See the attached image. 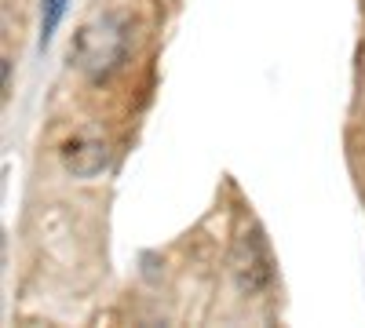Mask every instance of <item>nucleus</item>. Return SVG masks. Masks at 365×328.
I'll use <instances>...</instances> for the list:
<instances>
[{
  "label": "nucleus",
  "instance_id": "obj_2",
  "mask_svg": "<svg viewBox=\"0 0 365 328\" xmlns=\"http://www.w3.org/2000/svg\"><path fill=\"white\" fill-rule=\"evenodd\" d=\"M274 266L278 263H274V252H270V241L263 237V230L245 226L230 248V277H234L237 292L263 295L274 285Z\"/></svg>",
  "mask_w": 365,
  "mask_h": 328
},
{
  "label": "nucleus",
  "instance_id": "obj_3",
  "mask_svg": "<svg viewBox=\"0 0 365 328\" xmlns=\"http://www.w3.org/2000/svg\"><path fill=\"white\" fill-rule=\"evenodd\" d=\"M63 164L77 179H96V175H103L110 168V146L103 139L81 135V139H73V142L63 146Z\"/></svg>",
  "mask_w": 365,
  "mask_h": 328
},
{
  "label": "nucleus",
  "instance_id": "obj_5",
  "mask_svg": "<svg viewBox=\"0 0 365 328\" xmlns=\"http://www.w3.org/2000/svg\"><path fill=\"white\" fill-rule=\"evenodd\" d=\"M11 95V58L4 55V99Z\"/></svg>",
  "mask_w": 365,
  "mask_h": 328
},
{
  "label": "nucleus",
  "instance_id": "obj_4",
  "mask_svg": "<svg viewBox=\"0 0 365 328\" xmlns=\"http://www.w3.org/2000/svg\"><path fill=\"white\" fill-rule=\"evenodd\" d=\"M66 4L70 0H41V51L51 44L58 22H63V15H66Z\"/></svg>",
  "mask_w": 365,
  "mask_h": 328
},
{
  "label": "nucleus",
  "instance_id": "obj_1",
  "mask_svg": "<svg viewBox=\"0 0 365 328\" xmlns=\"http://www.w3.org/2000/svg\"><path fill=\"white\" fill-rule=\"evenodd\" d=\"M128 51H132L128 22L113 11H106V15H96L91 22H84L77 29L70 58L88 80H110L120 66H125Z\"/></svg>",
  "mask_w": 365,
  "mask_h": 328
}]
</instances>
